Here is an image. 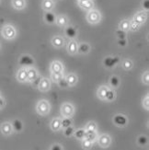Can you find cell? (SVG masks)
<instances>
[{
    "label": "cell",
    "mask_w": 149,
    "mask_h": 150,
    "mask_svg": "<svg viewBox=\"0 0 149 150\" xmlns=\"http://www.w3.org/2000/svg\"><path fill=\"white\" fill-rule=\"evenodd\" d=\"M1 34L2 36L6 39V40H13V39H15L16 36H17V30L15 29L14 26L12 25H6L2 28V30H1Z\"/></svg>",
    "instance_id": "1"
},
{
    "label": "cell",
    "mask_w": 149,
    "mask_h": 150,
    "mask_svg": "<svg viewBox=\"0 0 149 150\" xmlns=\"http://www.w3.org/2000/svg\"><path fill=\"white\" fill-rule=\"evenodd\" d=\"M36 110L40 115H47L51 110L50 102L46 100H41L37 103Z\"/></svg>",
    "instance_id": "2"
},
{
    "label": "cell",
    "mask_w": 149,
    "mask_h": 150,
    "mask_svg": "<svg viewBox=\"0 0 149 150\" xmlns=\"http://www.w3.org/2000/svg\"><path fill=\"white\" fill-rule=\"evenodd\" d=\"M87 21L90 24H97L101 21V14L97 9L88 10L87 14Z\"/></svg>",
    "instance_id": "3"
},
{
    "label": "cell",
    "mask_w": 149,
    "mask_h": 150,
    "mask_svg": "<svg viewBox=\"0 0 149 150\" xmlns=\"http://www.w3.org/2000/svg\"><path fill=\"white\" fill-rule=\"evenodd\" d=\"M75 113V107L69 102H64L61 106V114L63 117H72Z\"/></svg>",
    "instance_id": "4"
},
{
    "label": "cell",
    "mask_w": 149,
    "mask_h": 150,
    "mask_svg": "<svg viewBox=\"0 0 149 150\" xmlns=\"http://www.w3.org/2000/svg\"><path fill=\"white\" fill-rule=\"evenodd\" d=\"M18 64H19V66H21L22 67H32L34 66L35 62H34V59L30 55L24 54L19 58Z\"/></svg>",
    "instance_id": "5"
},
{
    "label": "cell",
    "mask_w": 149,
    "mask_h": 150,
    "mask_svg": "<svg viewBox=\"0 0 149 150\" xmlns=\"http://www.w3.org/2000/svg\"><path fill=\"white\" fill-rule=\"evenodd\" d=\"M120 62V58L118 56H108L106 57L104 61H103V64L106 68H112L115 66H117Z\"/></svg>",
    "instance_id": "6"
},
{
    "label": "cell",
    "mask_w": 149,
    "mask_h": 150,
    "mask_svg": "<svg viewBox=\"0 0 149 150\" xmlns=\"http://www.w3.org/2000/svg\"><path fill=\"white\" fill-rule=\"evenodd\" d=\"M98 139V143L99 145L103 147V148H106V147H109V146H111V143H112V138L111 136H109V134H101Z\"/></svg>",
    "instance_id": "7"
},
{
    "label": "cell",
    "mask_w": 149,
    "mask_h": 150,
    "mask_svg": "<svg viewBox=\"0 0 149 150\" xmlns=\"http://www.w3.org/2000/svg\"><path fill=\"white\" fill-rule=\"evenodd\" d=\"M113 122L118 127H124L127 125V118L122 114H117L113 117Z\"/></svg>",
    "instance_id": "8"
},
{
    "label": "cell",
    "mask_w": 149,
    "mask_h": 150,
    "mask_svg": "<svg viewBox=\"0 0 149 150\" xmlns=\"http://www.w3.org/2000/svg\"><path fill=\"white\" fill-rule=\"evenodd\" d=\"M77 4L84 10H91L94 8V2L92 0H78Z\"/></svg>",
    "instance_id": "9"
},
{
    "label": "cell",
    "mask_w": 149,
    "mask_h": 150,
    "mask_svg": "<svg viewBox=\"0 0 149 150\" xmlns=\"http://www.w3.org/2000/svg\"><path fill=\"white\" fill-rule=\"evenodd\" d=\"M37 88L40 91H42V92H46V91L50 90V88H51L50 80L48 79V78H42Z\"/></svg>",
    "instance_id": "10"
},
{
    "label": "cell",
    "mask_w": 149,
    "mask_h": 150,
    "mask_svg": "<svg viewBox=\"0 0 149 150\" xmlns=\"http://www.w3.org/2000/svg\"><path fill=\"white\" fill-rule=\"evenodd\" d=\"M50 70L52 73H63L64 66L60 61H54L51 64Z\"/></svg>",
    "instance_id": "11"
},
{
    "label": "cell",
    "mask_w": 149,
    "mask_h": 150,
    "mask_svg": "<svg viewBox=\"0 0 149 150\" xmlns=\"http://www.w3.org/2000/svg\"><path fill=\"white\" fill-rule=\"evenodd\" d=\"M0 130L4 135H10L13 133V128L11 125V122H3L1 126H0Z\"/></svg>",
    "instance_id": "12"
},
{
    "label": "cell",
    "mask_w": 149,
    "mask_h": 150,
    "mask_svg": "<svg viewBox=\"0 0 149 150\" xmlns=\"http://www.w3.org/2000/svg\"><path fill=\"white\" fill-rule=\"evenodd\" d=\"M147 18H148L147 12L144 10V11H142V12L136 13V14H135L134 17H133V19H134V21H136L138 23H140L142 25V24L145 23L147 21Z\"/></svg>",
    "instance_id": "13"
},
{
    "label": "cell",
    "mask_w": 149,
    "mask_h": 150,
    "mask_svg": "<svg viewBox=\"0 0 149 150\" xmlns=\"http://www.w3.org/2000/svg\"><path fill=\"white\" fill-rule=\"evenodd\" d=\"M17 80L18 82H21V83H24V82L27 81V68L22 67L18 71Z\"/></svg>",
    "instance_id": "14"
},
{
    "label": "cell",
    "mask_w": 149,
    "mask_h": 150,
    "mask_svg": "<svg viewBox=\"0 0 149 150\" xmlns=\"http://www.w3.org/2000/svg\"><path fill=\"white\" fill-rule=\"evenodd\" d=\"M77 48H78V43L76 41H71L67 44V52L71 55H74L77 53Z\"/></svg>",
    "instance_id": "15"
},
{
    "label": "cell",
    "mask_w": 149,
    "mask_h": 150,
    "mask_svg": "<svg viewBox=\"0 0 149 150\" xmlns=\"http://www.w3.org/2000/svg\"><path fill=\"white\" fill-rule=\"evenodd\" d=\"M37 76H38L37 70L33 67H28V69H27V81L30 83L31 81H33Z\"/></svg>",
    "instance_id": "16"
},
{
    "label": "cell",
    "mask_w": 149,
    "mask_h": 150,
    "mask_svg": "<svg viewBox=\"0 0 149 150\" xmlns=\"http://www.w3.org/2000/svg\"><path fill=\"white\" fill-rule=\"evenodd\" d=\"M11 125H12V128H13V131L14 132H17V133H19L22 131L23 129V123L20 120L18 119H15L11 122Z\"/></svg>",
    "instance_id": "17"
},
{
    "label": "cell",
    "mask_w": 149,
    "mask_h": 150,
    "mask_svg": "<svg viewBox=\"0 0 149 150\" xmlns=\"http://www.w3.org/2000/svg\"><path fill=\"white\" fill-rule=\"evenodd\" d=\"M12 6L17 10H21L25 8L26 6V1L25 0H12Z\"/></svg>",
    "instance_id": "18"
},
{
    "label": "cell",
    "mask_w": 149,
    "mask_h": 150,
    "mask_svg": "<svg viewBox=\"0 0 149 150\" xmlns=\"http://www.w3.org/2000/svg\"><path fill=\"white\" fill-rule=\"evenodd\" d=\"M64 34H66V36L68 37L69 39H74L76 36L77 32L74 27H72V26H68V27L64 29Z\"/></svg>",
    "instance_id": "19"
},
{
    "label": "cell",
    "mask_w": 149,
    "mask_h": 150,
    "mask_svg": "<svg viewBox=\"0 0 149 150\" xmlns=\"http://www.w3.org/2000/svg\"><path fill=\"white\" fill-rule=\"evenodd\" d=\"M52 44L54 45V47L55 48H60L64 45V39L63 37L59 36V35H56L54 36L53 39H52Z\"/></svg>",
    "instance_id": "20"
},
{
    "label": "cell",
    "mask_w": 149,
    "mask_h": 150,
    "mask_svg": "<svg viewBox=\"0 0 149 150\" xmlns=\"http://www.w3.org/2000/svg\"><path fill=\"white\" fill-rule=\"evenodd\" d=\"M109 90V88L107 86H100L97 91V95H98V98L102 100H105V97H106V94Z\"/></svg>",
    "instance_id": "21"
},
{
    "label": "cell",
    "mask_w": 149,
    "mask_h": 150,
    "mask_svg": "<svg viewBox=\"0 0 149 150\" xmlns=\"http://www.w3.org/2000/svg\"><path fill=\"white\" fill-rule=\"evenodd\" d=\"M90 51V46L88 45V43L83 42V43H79L78 44V48H77V52L81 54H87L89 53Z\"/></svg>",
    "instance_id": "22"
},
{
    "label": "cell",
    "mask_w": 149,
    "mask_h": 150,
    "mask_svg": "<svg viewBox=\"0 0 149 150\" xmlns=\"http://www.w3.org/2000/svg\"><path fill=\"white\" fill-rule=\"evenodd\" d=\"M55 19H56V17L53 12L46 11V13H45V15H44V21H46V23L54 24L55 23Z\"/></svg>",
    "instance_id": "23"
},
{
    "label": "cell",
    "mask_w": 149,
    "mask_h": 150,
    "mask_svg": "<svg viewBox=\"0 0 149 150\" xmlns=\"http://www.w3.org/2000/svg\"><path fill=\"white\" fill-rule=\"evenodd\" d=\"M66 81H67V83L69 85V87H72V86H75V85L77 83L78 78H77V76L74 73H70L66 76Z\"/></svg>",
    "instance_id": "24"
},
{
    "label": "cell",
    "mask_w": 149,
    "mask_h": 150,
    "mask_svg": "<svg viewBox=\"0 0 149 150\" xmlns=\"http://www.w3.org/2000/svg\"><path fill=\"white\" fill-rule=\"evenodd\" d=\"M51 128L54 132L59 131V130L62 128V126H61V119L60 118H54L53 121L51 122Z\"/></svg>",
    "instance_id": "25"
},
{
    "label": "cell",
    "mask_w": 149,
    "mask_h": 150,
    "mask_svg": "<svg viewBox=\"0 0 149 150\" xmlns=\"http://www.w3.org/2000/svg\"><path fill=\"white\" fill-rule=\"evenodd\" d=\"M55 22L58 26H60V27H64V26H66L67 22H68V19L66 16H63V15H60L58 16L55 19Z\"/></svg>",
    "instance_id": "26"
},
{
    "label": "cell",
    "mask_w": 149,
    "mask_h": 150,
    "mask_svg": "<svg viewBox=\"0 0 149 150\" xmlns=\"http://www.w3.org/2000/svg\"><path fill=\"white\" fill-rule=\"evenodd\" d=\"M84 138H86L91 142H95L98 138V135H97L96 132H92V131H86L85 132V135H84Z\"/></svg>",
    "instance_id": "27"
},
{
    "label": "cell",
    "mask_w": 149,
    "mask_h": 150,
    "mask_svg": "<svg viewBox=\"0 0 149 150\" xmlns=\"http://www.w3.org/2000/svg\"><path fill=\"white\" fill-rule=\"evenodd\" d=\"M42 6L44 10L51 11L54 8V1H52V0H42Z\"/></svg>",
    "instance_id": "28"
},
{
    "label": "cell",
    "mask_w": 149,
    "mask_h": 150,
    "mask_svg": "<svg viewBox=\"0 0 149 150\" xmlns=\"http://www.w3.org/2000/svg\"><path fill=\"white\" fill-rule=\"evenodd\" d=\"M73 123V121L71 119V117H64L63 120H61V126L64 129L68 126H71Z\"/></svg>",
    "instance_id": "29"
},
{
    "label": "cell",
    "mask_w": 149,
    "mask_h": 150,
    "mask_svg": "<svg viewBox=\"0 0 149 150\" xmlns=\"http://www.w3.org/2000/svg\"><path fill=\"white\" fill-rule=\"evenodd\" d=\"M109 85H111V87L112 88H118L119 85H120V79L117 76H112L111 77V79H109Z\"/></svg>",
    "instance_id": "30"
},
{
    "label": "cell",
    "mask_w": 149,
    "mask_h": 150,
    "mask_svg": "<svg viewBox=\"0 0 149 150\" xmlns=\"http://www.w3.org/2000/svg\"><path fill=\"white\" fill-rule=\"evenodd\" d=\"M141 27V24L138 23L136 21H134V19H133V21H130V25H129V30H131L133 31H135L139 30V28Z\"/></svg>",
    "instance_id": "31"
},
{
    "label": "cell",
    "mask_w": 149,
    "mask_h": 150,
    "mask_svg": "<svg viewBox=\"0 0 149 150\" xmlns=\"http://www.w3.org/2000/svg\"><path fill=\"white\" fill-rule=\"evenodd\" d=\"M129 25H130V21H128V19H124V21H121L120 25H119V29L124 30V31H127L129 30Z\"/></svg>",
    "instance_id": "32"
},
{
    "label": "cell",
    "mask_w": 149,
    "mask_h": 150,
    "mask_svg": "<svg viewBox=\"0 0 149 150\" xmlns=\"http://www.w3.org/2000/svg\"><path fill=\"white\" fill-rule=\"evenodd\" d=\"M115 98H116V95H115L114 90L109 88L108 92H107V94H106V97H105V100H108V101H112V100H115Z\"/></svg>",
    "instance_id": "33"
},
{
    "label": "cell",
    "mask_w": 149,
    "mask_h": 150,
    "mask_svg": "<svg viewBox=\"0 0 149 150\" xmlns=\"http://www.w3.org/2000/svg\"><path fill=\"white\" fill-rule=\"evenodd\" d=\"M57 84H58V86H59V88H69V85H68V83H67V81L66 79V77H64V76L61 78V79H59L57 81Z\"/></svg>",
    "instance_id": "34"
},
{
    "label": "cell",
    "mask_w": 149,
    "mask_h": 150,
    "mask_svg": "<svg viewBox=\"0 0 149 150\" xmlns=\"http://www.w3.org/2000/svg\"><path fill=\"white\" fill-rule=\"evenodd\" d=\"M85 132H86L85 129H78V130H76V131H75L74 134H75L76 138L82 140L84 138V135H85Z\"/></svg>",
    "instance_id": "35"
},
{
    "label": "cell",
    "mask_w": 149,
    "mask_h": 150,
    "mask_svg": "<svg viewBox=\"0 0 149 150\" xmlns=\"http://www.w3.org/2000/svg\"><path fill=\"white\" fill-rule=\"evenodd\" d=\"M86 131H92V132H96L97 131V125L95 122H88V125H86L85 128Z\"/></svg>",
    "instance_id": "36"
},
{
    "label": "cell",
    "mask_w": 149,
    "mask_h": 150,
    "mask_svg": "<svg viewBox=\"0 0 149 150\" xmlns=\"http://www.w3.org/2000/svg\"><path fill=\"white\" fill-rule=\"evenodd\" d=\"M133 67V64L130 59H125L124 62H122V67H124L125 70H130L132 69Z\"/></svg>",
    "instance_id": "37"
},
{
    "label": "cell",
    "mask_w": 149,
    "mask_h": 150,
    "mask_svg": "<svg viewBox=\"0 0 149 150\" xmlns=\"http://www.w3.org/2000/svg\"><path fill=\"white\" fill-rule=\"evenodd\" d=\"M92 145H93V142L89 141L86 138H83L82 139V147L84 149H90L92 147Z\"/></svg>",
    "instance_id": "38"
},
{
    "label": "cell",
    "mask_w": 149,
    "mask_h": 150,
    "mask_svg": "<svg viewBox=\"0 0 149 150\" xmlns=\"http://www.w3.org/2000/svg\"><path fill=\"white\" fill-rule=\"evenodd\" d=\"M115 35L118 38V40H121V39H126V31L122 30L121 29H118L117 30H115Z\"/></svg>",
    "instance_id": "39"
},
{
    "label": "cell",
    "mask_w": 149,
    "mask_h": 150,
    "mask_svg": "<svg viewBox=\"0 0 149 150\" xmlns=\"http://www.w3.org/2000/svg\"><path fill=\"white\" fill-rule=\"evenodd\" d=\"M147 142H148V139L145 135H140L139 137L137 138V143H138V145L141 146H145L147 144Z\"/></svg>",
    "instance_id": "40"
},
{
    "label": "cell",
    "mask_w": 149,
    "mask_h": 150,
    "mask_svg": "<svg viewBox=\"0 0 149 150\" xmlns=\"http://www.w3.org/2000/svg\"><path fill=\"white\" fill-rule=\"evenodd\" d=\"M74 132H75V129H74V127L72 125H71V126H68L66 128H64V134L66 135V136H67V137H69V136H71L74 134Z\"/></svg>",
    "instance_id": "41"
},
{
    "label": "cell",
    "mask_w": 149,
    "mask_h": 150,
    "mask_svg": "<svg viewBox=\"0 0 149 150\" xmlns=\"http://www.w3.org/2000/svg\"><path fill=\"white\" fill-rule=\"evenodd\" d=\"M63 77V74L62 73H52L51 76V79L53 80L54 82H57L59 79Z\"/></svg>",
    "instance_id": "42"
},
{
    "label": "cell",
    "mask_w": 149,
    "mask_h": 150,
    "mask_svg": "<svg viewBox=\"0 0 149 150\" xmlns=\"http://www.w3.org/2000/svg\"><path fill=\"white\" fill-rule=\"evenodd\" d=\"M142 82H143L145 85H148L149 84V73L148 71H145V72L142 76Z\"/></svg>",
    "instance_id": "43"
},
{
    "label": "cell",
    "mask_w": 149,
    "mask_h": 150,
    "mask_svg": "<svg viewBox=\"0 0 149 150\" xmlns=\"http://www.w3.org/2000/svg\"><path fill=\"white\" fill-rule=\"evenodd\" d=\"M42 76H39L38 75V76L35 78V79L33 80V81H31L30 83H31V85H32V87H33V88H38V86H39V83H40V81H41V79H42Z\"/></svg>",
    "instance_id": "44"
},
{
    "label": "cell",
    "mask_w": 149,
    "mask_h": 150,
    "mask_svg": "<svg viewBox=\"0 0 149 150\" xmlns=\"http://www.w3.org/2000/svg\"><path fill=\"white\" fill-rule=\"evenodd\" d=\"M143 107L145 109V110H148L149 109V96L146 95L144 99H143Z\"/></svg>",
    "instance_id": "45"
},
{
    "label": "cell",
    "mask_w": 149,
    "mask_h": 150,
    "mask_svg": "<svg viewBox=\"0 0 149 150\" xmlns=\"http://www.w3.org/2000/svg\"><path fill=\"white\" fill-rule=\"evenodd\" d=\"M142 6H143L145 11H148V9H149V0H144L143 4H142Z\"/></svg>",
    "instance_id": "46"
},
{
    "label": "cell",
    "mask_w": 149,
    "mask_h": 150,
    "mask_svg": "<svg viewBox=\"0 0 149 150\" xmlns=\"http://www.w3.org/2000/svg\"><path fill=\"white\" fill-rule=\"evenodd\" d=\"M118 44L121 47H125L127 45V41L126 39H121V40H118Z\"/></svg>",
    "instance_id": "47"
},
{
    "label": "cell",
    "mask_w": 149,
    "mask_h": 150,
    "mask_svg": "<svg viewBox=\"0 0 149 150\" xmlns=\"http://www.w3.org/2000/svg\"><path fill=\"white\" fill-rule=\"evenodd\" d=\"M51 149H52V150H62V149H63V147H62L60 145L54 144V145H53V146H51Z\"/></svg>",
    "instance_id": "48"
},
{
    "label": "cell",
    "mask_w": 149,
    "mask_h": 150,
    "mask_svg": "<svg viewBox=\"0 0 149 150\" xmlns=\"http://www.w3.org/2000/svg\"><path fill=\"white\" fill-rule=\"evenodd\" d=\"M5 104H6V102H5V100L3 99L2 97H0V109L3 108V107L5 106Z\"/></svg>",
    "instance_id": "49"
},
{
    "label": "cell",
    "mask_w": 149,
    "mask_h": 150,
    "mask_svg": "<svg viewBox=\"0 0 149 150\" xmlns=\"http://www.w3.org/2000/svg\"><path fill=\"white\" fill-rule=\"evenodd\" d=\"M0 50H1V44H0Z\"/></svg>",
    "instance_id": "50"
},
{
    "label": "cell",
    "mask_w": 149,
    "mask_h": 150,
    "mask_svg": "<svg viewBox=\"0 0 149 150\" xmlns=\"http://www.w3.org/2000/svg\"><path fill=\"white\" fill-rule=\"evenodd\" d=\"M52 1H56V0H52Z\"/></svg>",
    "instance_id": "51"
}]
</instances>
